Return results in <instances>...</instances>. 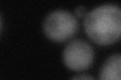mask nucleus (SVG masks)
Returning <instances> with one entry per match:
<instances>
[{
	"label": "nucleus",
	"instance_id": "nucleus-1",
	"mask_svg": "<svg viewBox=\"0 0 121 80\" xmlns=\"http://www.w3.org/2000/svg\"><path fill=\"white\" fill-rule=\"evenodd\" d=\"M84 27L87 35L100 45L116 42L121 33L120 8L114 4L98 6L86 14Z\"/></svg>",
	"mask_w": 121,
	"mask_h": 80
},
{
	"label": "nucleus",
	"instance_id": "nucleus-2",
	"mask_svg": "<svg viewBox=\"0 0 121 80\" xmlns=\"http://www.w3.org/2000/svg\"><path fill=\"white\" fill-rule=\"evenodd\" d=\"M78 22L73 14L65 10H56L48 14L43 21V31L52 41L63 42L74 35Z\"/></svg>",
	"mask_w": 121,
	"mask_h": 80
},
{
	"label": "nucleus",
	"instance_id": "nucleus-3",
	"mask_svg": "<svg viewBox=\"0 0 121 80\" xmlns=\"http://www.w3.org/2000/svg\"><path fill=\"white\" fill-rule=\"evenodd\" d=\"M66 66L75 71L87 69L93 62L94 52L89 43L84 40H73L66 46L63 53Z\"/></svg>",
	"mask_w": 121,
	"mask_h": 80
},
{
	"label": "nucleus",
	"instance_id": "nucleus-4",
	"mask_svg": "<svg viewBox=\"0 0 121 80\" xmlns=\"http://www.w3.org/2000/svg\"><path fill=\"white\" fill-rule=\"evenodd\" d=\"M121 57L114 54L106 60L100 72V80H120Z\"/></svg>",
	"mask_w": 121,
	"mask_h": 80
},
{
	"label": "nucleus",
	"instance_id": "nucleus-5",
	"mask_svg": "<svg viewBox=\"0 0 121 80\" xmlns=\"http://www.w3.org/2000/svg\"><path fill=\"white\" fill-rule=\"evenodd\" d=\"M71 80H95V79L87 74H81V75L75 76V77H73Z\"/></svg>",
	"mask_w": 121,
	"mask_h": 80
},
{
	"label": "nucleus",
	"instance_id": "nucleus-6",
	"mask_svg": "<svg viewBox=\"0 0 121 80\" xmlns=\"http://www.w3.org/2000/svg\"><path fill=\"white\" fill-rule=\"evenodd\" d=\"M75 13H76V15H77L78 17H83V16H85V15H86V8H85L84 6L78 7V8L76 9Z\"/></svg>",
	"mask_w": 121,
	"mask_h": 80
},
{
	"label": "nucleus",
	"instance_id": "nucleus-7",
	"mask_svg": "<svg viewBox=\"0 0 121 80\" xmlns=\"http://www.w3.org/2000/svg\"><path fill=\"white\" fill-rule=\"evenodd\" d=\"M0 23H1V22H0Z\"/></svg>",
	"mask_w": 121,
	"mask_h": 80
}]
</instances>
